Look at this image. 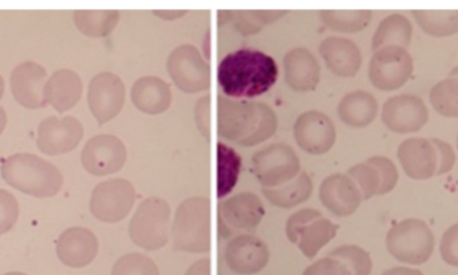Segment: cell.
<instances>
[{
    "label": "cell",
    "instance_id": "obj_1",
    "mask_svg": "<svg viewBox=\"0 0 458 275\" xmlns=\"http://www.w3.org/2000/svg\"><path fill=\"white\" fill-rule=\"evenodd\" d=\"M277 75L279 69L275 59L253 48H242L228 54L217 70L223 93L236 101L263 96L274 88Z\"/></svg>",
    "mask_w": 458,
    "mask_h": 275
},
{
    "label": "cell",
    "instance_id": "obj_2",
    "mask_svg": "<svg viewBox=\"0 0 458 275\" xmlns=\"http://www.w3.org/2000/svg\"><path fill=\"white\" fill-rule=\"evenodd\" d=\"M277 130V118L266 104L217 98V134L242 147L266 142Z\"/></svg>",
    "mask_w": 458,
    "mask_h": 275
},
{
    "label": "cell",
    "instance_id": "obj_3",
    "mask_svg": "<svg viewBox=\"0 0 458 275\" xmlns=\"http://www.w3.org/2000/svg\"><path fill=\"white\" fill-rule=\"evenodd\" d=\"M0 174L11 188L35 198L56 196L64 186L61 171L34 154L21 153L8 156L2 162Z\"/></svg>",
    "mask_w": 458,
    "mask_h": 275
},
{
    "label": "cell",
    "instance_id": "obj_4",
    "mask_svg": "<svg viewBox=\"0 0 458 275\" xmlns=\"http://www.w3.org/2000/svg\"><path fill=\"white\" fill-rule=\"evenodd\" d=\"M172 241L179 252L208 253L211 250V201L206 196L185 199L174 214Z\"/></svg>",
    "mask_w": 458,
    "mask_h": 275
},
{
    "label": "cell",
    "instance_id": "obj_5",
    "mask_svg": "<svg viewBox=\"0 0 458 275\" xmlns=\"http://www.w3.org/2000/svg\"><path fill=\"white\" fill-rule=\"evenodd\" d=\"M435 245L432 229L416 218L393 226L386 237L387 252L398 262L406 265H424L432 257Z\"/></svg>",
    "mask_w": 458,
    "mask_h": 275
},
{
    "label": "cell",
    "instance_id": "obj_6",
    "mask_svg": "<svg viewBox=\"0 0 458 275\" xmlns=\"http://www.w3.org/2000/svg\"><path fill=\"white\" fill-rule=\"evenodd\" d=\"M171 212L168 202L158 196L141 202L129 223V236L133 244L148 252L163 249L171 236Z\"/></svg>",
    "mask_w": 458,
    "mask_h": 275
},
{
    "label": "cell",
    "instance_id": "obj_7",
    "mask_svg": "<svg viewBox=\"0 0 458 275\" xmlns=\"http://www.w3.org/2000/svg\"><path fill=\"white\" fill-rule=\"evenodd\" d=\"M338 229V225L323 218L318 210L303 209L288 218L285 234L304 257L314 260L335 238Z\"/></svg>",
    "mask_w": 458,
    "mask_h": 275
},
{
    "label": "cell",
    "instance_id": "obj_8",
    "mask_svg": "<svg viewBox=\"0 0 458 275\" xmlns=\"http://www.w3.org/2000/svg\"><path fill=\"white\" fill-rule=\"evenodd\" d=\"M252 171L264 188H279L301 174V161L291 146L274 143L253 155Z\"/></svg>",
    "mask_w": 458,
    "mask_h": 275
},
{
    "label": "cell",
    "instance_id": "obj_9",
    "mask_svg": "<svg viewBox=\"0 0 458 275\" xmlns=\"http://www.w3.org/2000/svg\"><path fill=\"white\" fill-rule=\"evenodd\" d=\"M174 85L187 94L201 93L211 88V67L193 45L174 48L166 62Z\"/></svg>",
    "mask_w": 458,
    "mask_h": 275
},
{
    "label": "cell",
    "instance_id": "obj_10",
    "mask_svg": "<svg viewBox=\"0 0 458 275\" xmlns=\"http://www.w3.org/2000/svg\"><path fill=\"white\" fill-rule=\"evenodd\" d=\"M136 202V188L123 178L105 180L94 188L90 212L105 223H117L128 217Z\"/></svg>",
    "mask_w": 458,
    "mask_h": 275
},
{
    "label": "cell",
    "instance_id": "obj_11",
    "mask_svg": "<svg viewBox=\"0 0 458 275\" xmlns=\"http://www.w3.org/2000/svg\"><path fill=\"white\" fill-rule=\"evenodd\" d=\"M413 70V59L408 50L390 46L374 53L369 66V77L378 90L394 91L408 83Z\"/></svg>",
    "mask_w": 458,
    "mask_h": 275
},
{
    "label": "cell",
    "instance_id": "obj_12",
    "mask_svg": "<svg viewBox=\"0 0 458 275\" xmlns=\"http://www.w3.org/2000/svg\"><path fill=\"white\" fill-rule=\"evenodd\" d=\"M125 85L112 72H101L89 85L88 104L98 125L114 120L125 104Z\"/></svg>",
    "mask_w": 458,
    "mask_h": 275
},
{
    "label": "cell",
    "instance_id": "obj_13",
    "mask_svg": "<svg viewBox=\"0 0 458 275\" xmlns=\"http://www.w3.org/2000/svg\"><path fill=\"white\" fill-rule=\"evenodd\" d=\"M128 153L123 140L101 134L88 140L82 150V166L89 174L106 177L120 171L126 163Z\"/></svg>",
    "mask_w": 458,
    "mask_h": 275
},
{
    "label": "cell",
    "instance_id": "obj_14",
    "mask_svg": "<svg viewBox=\"0 0 458 275\" xmlns=\"http://www.w3.org/2000/svg\"><path fill=\"white\" fill-rule=\"evenodd\" d=\"M266 214L263 202L256 194L240 193L219 204V226L223 238L233 231L253 230Z\"/></svg>",
    "mask_w": 458,
    "mask_h": 275
},
{
    "label": "cell",
    "instance_id": "obj_15",
    "mask_svg": "<svg viewBox=\"0 0 458 275\" xmlns=\"http://www.w3.org/2000/svg\"><path fill=\"white\" fill-rule=\"evenodd\" d=\"M429 121L427 104L420 96H393L382 109V122L393 133L411 134L421 130Z\"/></svg>",
    "mask_w": 458,
    "mask_h": 275
},
{
    "label": "cell",
    "instance_id": "obj_16",
    "mask_svg": "<svg viewBox=\"0 0 458 275\" xmlns=\"http://www.w3.org/2000/svg\"><path fill=\"white\" fill-rule=\"evenodd\" d=\"M293 137L301 150L311 155H323L335 145L336 130L327 115L311 110L299 115L293 126Z\"/></svg>",
    "mask_w": 458,
    "mask_h": 275
},
{
    "label": "cell",
    "instance_id": "obj_17",
    "mask_svg": "<svg viewBox=\"0 0 458 275\" xmlns=\"http://www.w3.org/2000/svg\"><path fill=\"white\" fill-rule=\"evenodd\" d=\"M83 138V126L77 118H46L38 128L37 146L46 155H61L78 147Z\"/></svg>",
    "mask_w": 458,
    "mask_h": 275
},
{
    "label": "cell",
    "instance_id": "obj_18",
    "mask_svg": "<svg viewBox=\"0 0 458 275\" xmlns=\"http://www.w3.org/2000/svg\"><path fill=\"white\" fill-rule=\"evenodd\" d=\"M225 262L240 275L260 273L269 261V250L258 237L242 234L234 237L225 246Z\"/></svg>",
    "mask_w": 458,
    "mask_h": 275
},
{
    "label": "cell",
    "instance_id": "obj_19",
    "mask_svg": "<svg viewBox=\"0 0 458 275\" xmlns=\"http://www.w3.org/2000/svg\"><path fill=\"white\" fill-rule=\"evenodd\" d=\"M45 67L35 62H24L11 72L10 83L13 98L21 106L30 110L46 106L45 85L47 82Z\"/></svg>",
    "mask_w": 458,
    "mask_h": 275
},
{
    "label": "cell",
    "instance_id": "obj_20",
    "mask_svg": "<svg viewBox=\"0 0 458 275\" xmlns=\"http://www.w3.org/2000/svg\"><path fill=\"white\" fill-rule=\"evenodd\" d=\"M323 206L336 217H349L360 209L363 196L357 183L344 174H333L320 185Z\"/></svg>",
    "mask_w": 458,
    "mask_h": 275
},
{
    "label": "cell",
    "instance_id": "obj_21",
    "mask_svg": "<svg viewBox=\"0 0 458 275\" xmlns=\"http://www.w3.org/2000/svg\"><path fill=\"white\" fill-rule=\"evenodd\" d=\"M98 249L96 234L85 228L67 229L56 241V255L67 268H86L96 260Z\"/></svg>",
    "mask_w": 458,
    "mask_h": 275
},
{
    "label": "cell",
    "instance_id": "obj_22",
    "mask_svg": "<svg viewBox=\"0 0 458 275\" xmlns=\"http://www.w3.org/2000/svg\"><path fill=\"white\" fill-rule=\"evenodd\" d=\"M398 159L411 179L427 180L437 171V153L430 139L411 138L398 147Z\"/></svg>",
    "mask_w": 458,
    "mask_h": 275
},
{
    "label": "cell",
    "instance_id": "obj_23",
    "mask_svg": "<svg viewBox=\"0 0 458 275\" xmlns=\"http://www.w3.org/2000/svg\"><path fill=\"white\" fill-rule=\"evenodd\" d=\"M285 83L296 93L314 91L319 85L320 66L311 51L307 48H295L285 54Z\"/></svg>",
    "mask_w": 458,
    "mask_h": 275
},
{
    "label": "cell",
    "instance_id": "obj_24",
    "mask_svg": "<svg viewBox=\"0 0 458 275\" xmlns=\"http://www.w3.org/2000/svg\"><path fill=\"white\" fill-rule=\"evenodd\" d=\"M319 53L327 69L336 77H355L362 66L360 48L346 38H327L320 43Z\"/></svg>",
    "mask_w": 458,
    "mask_h": 275
},
{
    "label": "cell",
    "instance_id": "obj_25",
    "mask_svg": "<svg viewBox=\"0 0 458 275\" xmlns=\"http://www.w3.org/2000/svg\"><path fill=\"white\" fill-rule=\"evenodd\" d=\"M83 85L80 75L72 70H58L45 85L46 104L58 112H69L80 102Z\"/></svg>",
    "mask_w": 458,
    "mask_h": 275
},
{
    "label": "cell",
    "instance_id": "obj_26",
    "mask_svg": "<svg viewBox=\"0 0 458 275\" xmlns=\"http://www.w3.org/2000/svg\"><path fill=\"white\" fill-rule=\"evenodd\" d=\"M131 102L140 112L148 115L165 112L172 104V90L158 77H142L131 88Z\"/></svg>",
    "mask_w": 458,
    "mask_h": 275
},
{
    "label": "cell",
    "instance_id": "obj_27",
    "mask_svg": "<svg viewBox=\"0 0 458 275\" xmlns=\"http://www.w3.org/2000/svg\"><path fill=\"white\" fill-rule=\"evenodd\" d=\"M338 115L350 128H368L378 115V102L366 91H354L344 96L338 106Z\"/></svg>",
    "mask_w": 458,
    "mask_h": 275
},
{
    "label": "cell",
    "instance_id": "obj_28",
    "mask_svg": "<svg viewBox=\"0 0 458 275\" xmlns=\"http://www.w3.org/2000/svg\"><path fill=\"white\" fill-rule=\"evenodd\" d=\"M411 34H413V27L409 19L403 13H393L379 23L373 37L371 48L373 51H378L381 48L395 46V47L408 50L411 42Z\"/></svg>",
    "mask_w": 458,
    "mask_h": 275
},
{
    "label": "cell",
    "instance_id": "obj_29",
    "mask_svg": "<svg viewBox=\"0 0 458 275\" xmlns=\"http://www.w3.org/2000/svg\"><path fill=\"white\" fill-rule=\"evenodd\" d=\"M312 185L311 178L304 171L285 185L274 188H263L264 196L267 201L271 202L274 206L282 209H293L298 204H303L311 196Z\"/></svg>",
    "mask_w": 458,
    "mask_h": 275
},
{
    "label": "cell",
    "instance_id": "obj_30",
    "mask_svg": "<svg viewBox=\"0 0 458 275\" xmlns=\"http://www.w3.org/2000/svg\"><path fill=\"white\" fill-rule=\"evenodd\" d=\"M120 21V12L114 10H78L74 23L81 34L89 38H105L112 34Z\"/></svg>",
    "mask_w": 458,
    "mask_h": 275
},
{
    "label": "cell",
    "instance_id": "obj_31",
    "mask_svg": "<svg viewBox=\"0 0 458 275\" xmlns=\"http://www.w3.org/2000/svg\"><path fill=\"white\" fill-rule=\"evenodd\" d=\"M319 15L328 29L342 34L362 31L373 18V12L369 10H323Z\"/></svg>",
    "mask_w": 458,
    "mask_h": 275
},
{
    "label": "cell",
    "instance_id": "obj_32",
    "mask_svg": "<svg viewBox=\"0 0 458 275\" xmlns=\"http://www.w3.org/2000/svg\"><path fill=\"white\" fill-rule=\"evenodd\" d=\"M240 170H242V158L239 154L225 145H217V196L225 198L227 196L239 179Z\"/></svg>",
    "mask_w": 458,
    "mask_h": 275
},
{
    "label": "cell",
    "instance_id": "obj_33",
    "mask_svg": "<svg viewBox=\"0 0 458 275\" xmlns=\"http://www.w3.org/2000/svg\"><path fill=\"white\" fill-rule=\"evenodd\" d=\"M417 23L430 37L445 38L458 32V10L413 11Z\"/></svg>",
    "mask_w": 458,
    "mask_h": 275
},
{
    "label": "cell",
    "instance_id": "obj_34",
    "mask_svg": "<svg viewBox=\"0 0 458 275\" xmlns=\"http://www.w3.org/2000/svg\"><path fill=\"white\" fill-rule=\"evenodd\" d=\"M288 11H234L232 24L233 29L242 37L259 34L264 27L282 19L287 15Z\"/></svg>",
    "mask_w": 458,
    "mask_h": 275
},
{
    "label": "cell",
    "instance_id": "obj_35",
    "mask_svg": "<svg viewBox=\"0 0 458 275\" xmlns=\"http://www.w3.org/2000/svg\"><path fill=\"white\" fill-rule=\"evenodd\" d=\"M430 104L443 117L458 118V77L438 82L430 91Z\"/></svg>",
    "mask_w": 458,
    "mask_h": 275
},
{
    "label": "cell",
    "instance_id": "obj_36",
    "mask_svg": "<svg viewBox=\"0 0 458 275\" xmlns=\"http://www.w3.org/2000/svg\"><path fill=\"white\" fill-rule=\"evenodd\" d=\"M328 257L341 261L352 275H370L373 271L370 254L362 247L354 246V245L336 247L328 254Z\"/></svg>",
    "mask_w": 458,
    "mask_h": 275
},
{
    "label": "cell",
    "instance_id": "obj_37",
    "mask_svg": "<svg viewBox=\"0 0 458 275\" xmlns=\"http://www.w3.org/2000/svg\"><path fill=\"white\" fill-rule=\"evenodd\" d=\"M112 275H160V271L152 258L140 253H131L114 263Z\"/></svg>",
    "mask_w": 458,
    "mask_h": 275
},
{
    "label": "cell",
    "instance_id": "obj_38",
    "mask_svg": "<svg viewBox=\"0 0 458 275\" xmlns=\"http://www.w3.org/2000/svg\"><path fill=\"white\" fill-rule=\"evenodd\" d=\"M347 175L357 183L362 193L363 201L378 196L379 186H381V178H379L378 170L371 166L370 163L355 164L347 171Z\"/></svg>",
    "mask_w": 458,
    "mask_h": 275
},
{
    "label": "cell",
    "instance_id": "obj_39",
    "mask_svg": "<svg viewBox=\"0 0 458 275\" xmlns=\"http://www.w3.org/2000/svg\"><path fill=\"white\" fill-rule=\"evenodd\" d=\"M368 163L378 170L379 178H381L378 196L392 193L398 183V170L393 161L385 156H373L369 159Z\"/></svg>",
    "mask_w": 458,
    "mask_h": 275
},
{
    "label": "cell",
    "instance_id": "obj_40",
    "mask_svg": "<svg viewBox=\"0 0 458 275\" xmlns=\"http://www.w3.org/2000/svg\"><path fill=\"white\" fill-rule=\"evenodd\" d=\"M19 204L15 196L5 190H0V236L8 233L18 222Z\"/></svg>",
    "mask_w": 458,
    "mask_h": 275
},
{
    "label": "cell",
    "instance_id": "obj_41",
    "mask_svg": "<svg viewBox=\"0 0 458 275\" xmlns=\"http://www.w3.org/2000/svg\"><path fill=\"white\" fill-rule=\"evenodd\" d=\"M440 253L448 265L458 268V223L449 228L441 239Z\"/></svg>",
    "mask_w": 458,
    "mask_h": 275
},
{
    "label": "cell",
    "instance_id": "obj_42",
    "mask_svg": "<svg viewBox=\"0 0 458 275\" xmlns=\"http://www.w3.org/2000/svg\"><path fill=\"white\" fill-rule=\"evenodd\" d=\"M301 275H352L349 269L333 257L322 258L310 265Z\"/></svg>",
    "mask_w": 458,
    "mask_h": 275
},
{
    "label": "cell",
    "instance_id": "obj_43",
    "mask_svg": "<svg viewBox=\"0 0 458 275\" xmlns=\"http://www.w3.org/2000/svg\"><path fill=\"white\" fill-rule=\"evenodd\" d=\"M432 145L435 146L436 153H437V171L436 175L448 174L456 163V154L449 143L441 139H430Z\"/></svg>",
    "mask_w": 458,
    "mask_h": 275
},
{
    "label": "cell",
    "instance_id": "obj_44",
    "mask_svg": "<svg viewBox=\"0 0 458 275\" xmlns=\"http://www.w3.org/2000/svg\"><path fill=\"white\" fill-rule=\"evenodd\" d=\"M209 109H211V99L208 96L201 98L196 104L195 118L199 129L206 138L211 137V118H209Z\"/></svg>",
    "mask_w": 458,
    "mask_h": 275
},
{
    "label": "cell",
    "instance_id": "obj_45",
    "mask_svg": "<svg viewBox=\"0 0 458 275\" xmlns=\"http://www.w3.org/2000/svg\"><path fill=\"white\" fill-rule=\"evenodd\" d=\"M185 275H211V261L208 258L198 261L188 269Z\"/></svg>",
    "mask_w": 458,
    "mask_h": 275
},
{
    "label": "cell",
    "instance_id": "obj_46",
    "mask_svg": "<svg viewBox=\"0 0 458 275\" xmlns=\"http://www.w3.org/2000/svg\"><path fill=\"white\" fill-rule=\"evenodd\" d=\"M156 16L163 19V21H177V19L182 18V16L187 15V11L185 10H156L153 11Z\"/></svg>",
    "mask_w": 458,
    "mask_h": 275
},
{
    "label": "cell",
    "instance_id": "obj_47",
    "mask_svg": "<svg viewBox=\"0 0 458 275\" xmlns=\"http://www.w3.org/2000/svg\"><path fill=\"white\" fill-rule=\"evenodd\" d=\"M382 275H424L420 271H416V269H409V268H393L390 271H385Z\"/></svg>",
    "mask_w": 458,
    "mask_h": 275
},
{
    "label": "cell",
    "instance_id": "obj_48",
    "mask_svg": "<svg viewBox=\"0 0 458 275\" xmlns=\"http://www.w3.org/2000/svg\"><path fill=\"white\" fill-rule=\"evenodd\" d=\"M234 11H220L219 12V24L223 26V24L228 23V21H232L233 19Z\"/></svg>",
    "mask_w": 458,
    "mask_h": 275
},
{
    "label": "cell",
    "instance_id": "obj_49",
    "mask_svg": "<svg viewBox=\"0 0 458 275\" xmlns=\"http://www.w3.org/2000/svg\"><path fill=\"white\" fill-rule=\"evenodd\" d=\"M5 126H7V114H5L4 109L0 107V136L4 131Z\"/></svg>",
    "mask_w": 458,
    "mask_h": 275
},
{
    "label": "cell",
    "instance_id": "obj_50",
    "mask_svg": "<svg viewBox=\"0 0 458 275\" xmlns=\"http://www.w3.org/2000/svg\"><path fill=\"white\" fill-rule=\"evenodd\" d=\"M3 94H4V80H3L2 75H0V99L3 98Z\"/></svg>",
    "mask_w": 458,
    "mask_h": 275
},
{
    "label": "cell",
    "instance_id": "obj_51",
    "mask_svg": "<svg viewBox=\"0 0 458 275\" xmlns=\"http://www.w3.org/2000/svg\"><path fill=\"white\" fill-rule=\"evenodd\" d=\"M449 77H458V67H454V69L452 70L451 74H449Z\"/></svg>",
    "mask_w": 458,
    "mask_h": 275
},
{
    "label": "cell",
    "instance_id": "obj_52",
    "mask_svg": "<svg viewBox=\"0 0 458 275\" xmlns=\"http://www.w3.org/2000/svg\"><path fill=\"white\" fill-rule=\"evenodd\" d=\"M4 275H27V274L18 273V271H11V273H7Z\"/></svg>",
    "mask_w": 458,
    "mask_h": 275
},
{
    "label": "cell",
    "instance_id": "obj_53",
    "mask_svg": "<svg viewBox=\"0 0 458 275\" xmlns=\"http://www.w3.org/2000/svg\"><path fill=\"white\" fill-rule=\"evenodd\" d=\"M457 146H458V138H457Z\"/></svg>",
    "mask_w": 458,
    "mask_h": 275
}]
</instances>
